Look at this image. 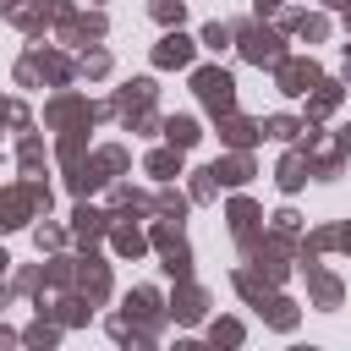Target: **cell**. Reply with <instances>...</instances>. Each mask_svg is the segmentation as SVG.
<instances>
[]
</instances>
